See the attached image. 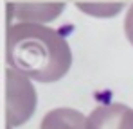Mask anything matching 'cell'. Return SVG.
<instances>
[{"label":"cell","mask_w":133,"mask_h":129,"mask_svg":"<svg viewBox=\"0 0 133 129\" xmlns=\"http://www.w3.org/2000/svg\"><path fill=\"white\" fill-rule=\"evenodd\" d=\"M5 59L9 66L38 83H56L70 70L72 50L66 40L40 23L7 25Z\"/></svg>","instance_id":"cell-1"},{"label":"cell","mask_w":133,"mask_h":129,"mask_svg":"<svg viewBox=\"0 0 133 129\" xmlns=\"http://www.w3.org/2000/svg\"><path fill=\"white\" fill-rule=\"evenodd\" d=\"M7 15H9V25L15 23H40L50 22L58 18L65 4H7L5 5Z\"/></svg>","instance_id":"cell-4"},{"label":"cell","mask_w":133,"mask_h":129,"mask_svg":"<svg viewBox=\"0 0 133 129\" xmlns=\"http://www.w3.org/2000/svg\"><path fill=\"white\" fill-rule=\"evenodd\" d=\"M40 129H88L87 117L72 108H56L43 117Z\"/></svg>","instance_id":"cell-5"},{"label":"cell","mask_w":133,"mask_h":129,"mask_svg":"<svg viewBox=\"0 0 133 129\" xmlns=\"http://www.w3.org/2000/svg\"><path fill=\"white\" fill-rule=\"evenodd\" d=\"M124 34H126L128 41L133 45V4L128 7V15L124 18Z\"/></svg>","instance_id":"cell-7"},{"label":"cell","mask_w":133,"mask_h":129,"mask_svg":"<svg viewBox=\"0 0 133 129\" xmlns=\"http://www.w3.org/2000/svg\"><path fill=\"white\" fill-rule=\"evenodd\" d=\"M88 129H133V109L119 102L103 104L87 117Z\"/></svg>","instance_id":"cell-3"},{"label":"cell","mask_w":133,"mask_h":129,"mask_svg":"<svg viewBox=\"0 0 133 129\" xmlns=\"http://www.w3.org/2000/svg\"><path fill=\"white\" fill-rule=\"evenodd\" d=\"M76 7L94 18H111L124 9V4H81L77 2Z\"/></svg>","instance_id":"cell-6"},{"label":"cell","mask_w":133,"mask_h":129,"mask_svg":"<svg viewBox=\"0 0 133 129\" xmlns=\"http://www.w3.org/2000/svg\"><path fill=\"white\" fill-rule=\"evenodd\" d=\"M36 90L29 77L7 68L5 70V117L9 127L25 124L36 109Z\"/></svg>","instance_id":"cell-2"}]
</instances>
